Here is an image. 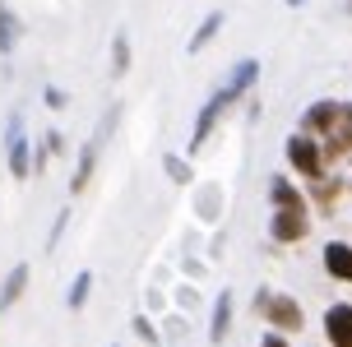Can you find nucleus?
I'll return each mask as SVG.
<instances>
[{
  "label": "nucleus",
  "instance_id": "f257e3e1",
  "mask_svg": "<svg viewBox=\"0 0 352 347\" xmlns=\"http://www.w3.org/2000/svg\"><path fill=\"white\" fill-rule=\"evenodd\" d=\"M255 79H260V60H250V56H246V60H236V65H232V74L223 79V88H213V98L199 107V116H195L190 153H199V148L209 144V135H213V125H218V116H223V111H228V107L236 102V98H241V93L255 84Z\"/></svg>",
  "mask_w": 352,
  "mask_h": 347
},
{
  "label": "nucleus",
  "instance_id": "f03ea898",
  "mask_svg": "<svg viewBox=\"0 0 352 347\" xmlns=\"http://www.w3.org/2000/svg\"><path fill=\"white\" fill-rule=\"evenodd\" d=\"M255 311H260L278 333H301V324H306L301 306L292 301V296H283V292H260L255 296Z\"/></svg>",
  "mask_w": 352,
  "mask_h": 347
},
{
  "label": "nucleus",
  "instance_id": "7ed1b4c3",
  "mask_svg": "<svg viewBox=\"0 0 352 347\" xmlns=\"http://www.w3.org/2000/svg\"><path fill=\"white\" fill-rule=\"evenodd\" d=\"M116 116H121V111L111 107V111H107L102 121H98V130H93V139H88L84 148H79V167H74V176H70V194H79V190L88 186V181H93V167H98V153H102V144H107V135H111V125H116Z\"/></svg>",
  "mask_w": 352,
  "mask_h": 347
},
{
  "label": "nucleus",
  "instance_id": "20e7f679",
  "mask_svg": "<svg viewBox=\"0 0 352 347\" xmlns=\"http://www.w3.org/2000/svg\"><path fill=\"white\" fill-rule=\"evenodd\" d=\"M287 162H292L301 176L320 181V176H324V144H320L316 135H306V130H301V135L287 139Z\"/></svg>",
  "mask_w": 352,
  "mask_h": 347
},
{
  "label": "nucleus",
  "instance_id": "39448f33",
  "mask_svg": "<svg viewBox=\"0 0 352 347\" xmlns=\"http://www.w3.org/2000/svg\"><path fill=\"white\" fill-rule=\"evenodd\" d=\"M306 232H311L306 208H278V213H274V223H269V236H274V241H283V245H297Z\"/></svg>",
  "mask_w": 352,
  "mask_h": 347
},
{
  "label": "nucleus",
  "instance_id": "423d86ee",
  "mask_svg": "<svg viewBox=\"0 0 352 347\" xmlns=\"http://www.w3.org/2000/svg\"><path fill=\"white\" fill-rule=\"evenodd\" d=\"M10 176L28 181L33 176V157H28V135H23V116H10Z\"/></svg>",
  "mask_w": 352,
  "mask_h": 347
},
{
  "label": "nucleus",
  "instance_id": "0eeeda50",
  "mask_svg": "<svg viewBox=\"0 0 352 347\" xmlns=\"http://www.w3.org/2000/svg\"><path fill=\"white\" fill-rule=\"evenodd\" d=\"M352 153V102H338V116L324 135V157H343Z\"/></svg>",
  "mask_w": 352,
  "mask_h": 347
},
{
  "label": "nucleus",
  "instance_id": "6e6552de",
  "mask_svg": "<svg viewBox=\"0 0 352 347\" xmlns=\"http://www.w3.org/2000/svg\"><path fill=\"white\" fill-rule=\"evenodd\" d=\"M324 338H329V347H352V306L348 301H334L324 311Z\"/></svg>",
  "mask_w": 352,
  "mask_h": 347
},
{
  "label": "nucleus",
  "instance_id": "1a4fd4ad",
  "mask_svg": "<svg viewBox=\"0 0 352 347\" xmlns=\"http://www.w3.org/2000/svg\"><path fill=\"white\" fill-rule=\"evenodd\" d=\"M334 116H338V102H334V98H324V102H316L306 116H301V130L316 135V139H324V135H329V125H334Z\"/></svg>",
  "mask_w": 352,
  "mask_h": 347
},
{
  "label": "nucleus",
  "instance_id": "9d476101",
  "mask_svg": "<svg viewBox=\"0 0 352 347\" xmlns=\"http://www.w3.org/2000/svg\"><path fill=\"white\" fill-rule=\"evenodd\" d=\"M324 269H329L338 282H352V245L329 241V245H324Z\"/></svg>",
  "mask_w": 352,
  "mask_h": 347
},
{
  "label": "nucleus",
  "instance_id": "9b49d317",
  "mask_svg": "<svg viewBox=\"0 0 352 347\" xmlns=\"http://www.w3.org/2000/svg\"><path fill=\"white\" fill-rule=\"evenodd\" d=\"M223 23H228V19H223V10H209V14L199 19V28H195V37H190V47H186V52L199 56V52L213 42V37H218V28H223Z\"/></svg>",
  "mask_w": 352,
  "mask_h": 347
},
{
  "label": "nucleus",
  "instance_id": "f8f14e48",
  "mask_svg": "<svg viewBox=\"0 0 352 347\" xmlns=\"http://www.w3.org/2000/svg\"><path fill=\"white\" fill-rule=\"evenodd\" d=\"M228 329H232V292H223L218 301H213V324H209V343L218 347L223 338H228Z\"/></svg>",
  "mask_w": 352,
  "mask_h": 347
},
{
  "label": "nucleus",
  "instance_id": "ddd939ff",
  "mask_svg": "<svg viewBox=\"0 0 352 347\" xmlns=\"http://www.w3.org/2000/svg\"><path fill=\"white\" fill-rule=\"evenodd\" d=\"M23 287H28V264H14L10 278H5V287H0V311H10L19 296H23Z\"/></svg>",
  "mask_w": 352,
  "mask_h": 347
},
{
  "label": "nucleus",
  "instance_id": "4468645a",
  "mask_svg": "<svg viewBox=\"0 0 352 347\" xmlns=\"http://www.w3.org/2000/svg\"><path fill=\"white\" fill-rule=\"evenodd\" d=\"M19 47V19H14V10L0 0V56H10Z\"/></svg>",
  "mask_w": 352,
  "mask_h": 347
},
{
  "label": "nucleus",
  "instance_id": "2eb2a0df",
  "mask_svg": "<svg viewBox=\"0 0 352 347\" xmlns=\"http://www.w3.org/2000/svg\"><path fill=\"white\" fill-rule=\"evenodd\" d=\"M269 194H274V204H278V208H306V199L297 194V186H292L287 176H278V181L269 186Z\"/></svg>",
  "mask_w": 352,
  "mask_h": 347
},
{
  "label": "nucleus",
  "instance_id": "dca6fc26",
  "mask_svg": "<svg viewBox=\"0 0 352 347\" xmlns=\"http://www.w3.org/2000/svg\"><path fill=\"white\" fill-rule=\"evenodd\" d=\"M130 69V37L116 33V42H111V74H125Z\"/></svg>",
  "mask_w": 352,
  "mask_h": 347
},
{
  "label": "nucleus",
  "instance_id": "f3484780",
  "mask_svg": "<svg viewBox=\"0 0 352 347\" xmlns=\"http://www.w3.org/2000/svg\"><path fill=\"white\" fill-rule=\"evenodd\" d=\"M88 292H93V273H79L74 278V287H70V296H65V301H70V311H84V301H88Z\"/></svg>",
  "mask_w": 352,
  "mask_h": 347
},
{
  "label": "nucleus",
  "instance_id": "a211bd4d",
  "mask_svg": "<svg viewBox=\"0 0 352 347\" xmlns=\"http://www.w3.org/2000/svg\"><path fill=\"white\" fill-rule=\"evenodd\" d=\"M162 167H167V176H172L176 186H186V181H190V167H186V162H181L176 153H167V157H162Z\"/></svg>",
  "mask_w": 352,
  "mask_h": 347
},
{
  "label": "nucleus",
  "instance_id": "6ab92c4d",
  "mask_svg": "<svg viewBox=\"0 0 352 347\" xmlns=\"http://www.w3.org/2000/svg\"><path fill=\"white\" fill-rule=\"evenodd\" d=\"M65 223H70V208H60V218L52 223V236H47V250H56V245H60V232H65Z\"/></svg>",
  "mask_w": 352,
  "mask_h": 347
},
{
  "label": "nucleus",
  "instance_id": "aec40b11",
  "mask_svg": "<svg viewBox=\"0 0 352 347\" xmlns=\"http://www.w3.org/2000/svg\"><path fill=\"white\" fill-rule=\"evenodd\" d=\"M135 333H140V338H148V343H158V329H153V324H148V320H135Z\"/></svg>",
  "mask_w": 352,
  "mask_h": 347
},
{
  "label": "nucleus",
  "instance_id": "412c9836",
  "mask_svg": "<svg viewBox=\"0 0 352 347\" xmlns=\"http://www.w3.org/2000/svg\"><path fill=\"white\" fill-rule=\"evenodd\" d=\"M47 107H56V111H60V107H65V93H60V88H47Z\"/></svg>",
  "mask_w": 352,
  "mask_h": 347
},
{
  "label": "nucleus",
  "instance_id": "4be33fe9",
  "mask_svg": "<svg viewBox=\"0 0 352 347\" xmlns=\"http://www.w3.org/2000/svg\"><path fill=\"white\" fill-rule=\"evenodd\" d=\"M260 347H287V338H283V333H264Z\"/></svg>",
  "mask_w": 352,
  "mask_h": 347
},
{
  "label": "nucleus",
  "instance_id": "5701e85b",
  "mask_svg": "<svg viewBox=\"0 0 352 347\" xmlns=\"http://www.w3.org/2000/svg\"><path fill=\"white\" fill-rule=\"evenodd\" d=\"M287 5H292V10H297V5H306V0H287Z\"/></svg>",
  "mask_w": 352,
  "mask_h": 347
},
{
  "label": "nucleus",
  "instance_id": "b1692460",
  "mask_svg": "<svg viewBox=\"0 0 352 347\" xmlns=\"http://www.w3.org/2000/svg\"><path fill=\"white\" fill-rule=\"evenodd\" d=\"M348 14H352V0H348Z\"/></svg>",
  "mask_w": 352,
  "mask_h": 347
}]
</instances>
